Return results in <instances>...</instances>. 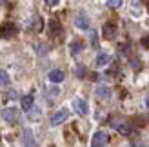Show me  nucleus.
Returning <instances> with one entry per match:
<instances>
[{
  "mask_svg": "<svg viewBox=\"0 0 149 147\" xmlns=\"http://www.w3.org/2000/svg\"><path fill=\"white\" fill-rule=\"evenodd\" d=\"M96 96H98L100 100H109L111 98V89L106 85H100V87H96Z\"/></svg>",
  "mask_w": 149,
  "mask_h": 147,
  "instance_id": "obj_10",
  "label": "nucleus"
},
{
  "mask_svg": "<svg viewBox=\"0 0 149 147\" xmlns=\"http://www.w3.org/2000/svg\"><path fill=\"white\" fill-rule=\"evenodd\" d=\"M69 49H71V53H73V55H78L80 51L84 49V44H82V42H73Z\"/></svg>",
  "mask_w": 149,
  "mask_h": 147,
  "instance_id": "obj_14",
  "label": "nucleus"
},
{
  "mask_svg": "<svg viewBox=\"0 0 149 147\" xmlns=\"http://www.w3.org/2000/svg\"><path fill=\"white\" fill-rule=\"evenodd\" d=\"M74 26L78 29H87L89 27V18H87V15L84 11L77 13V17H74Z\"/></svg>",
  "mask_w": 149,
  "mask_h": 147,
  "instance_id": "obj_6",
  "label": "nucleus"
},
{
  "mask_svg": "<svg viewBox=\"0 0 149 147\" xmlns=\"http://www.w3.org/2000/svg\"><path fill=\"white\" fill-rule=\"evenodd\" d=\"M33 104H35V98H33V94H27V96H22V109L27 113L29 109L33 107Z\"/></svg>",
  "mask_w": 149,
  "mask_h": 147,
  "instance_id": "obj_12",
  "label": "nucleus"
},
{
  "mask_svg": "<svg viewBox=\"0 0 149 147\" xmlns=\"http://www.w3.org/2000/svg\"><path fill=\"white\" fill-rule=\"evenodd\" d=\"M102 33H104V38L106 40H113L116 36V26L113 24V22H106L102 27Z\"/></svg>",
  "mask_w": 149,
  "mask_h": 147,
  "instance_id": "obj_4",
  "label": "nucleus"
},
{
  "mask_svg": "<svg viewBox=\"0 0 149 147\" xmlns=\"http://www.w3.org/2000/svg\"><path fill=\"white\" fill-rule=\"evenodd\" d=\"M35 29H36V31H40V29H42V20H40V18H36V22H35Z\"/></svg>",
  "mask_w": 149,
  "mask_h": 147,
  "instance_id": "obj_22",
  "label": "nucleus"
},
{
  "mask_svg": "<svg viewBox=\"0 0 149 147\" xmlns=\"http://www.w3.org/2000/svg\"><path fill=\"white\" fill-rule=\"evenodd\" d=\"M84 73H86L84 67H78V69H77V75H78V76H84Z\"/></svg>",
  "mask_w": 149,
  "mask_h": 147,
  "instance_id": "obj_25",
  "label": "nucleus"
},
{
  "mask_svg": "<svg viewBox=\"0 0 149 147\" xmlns=\"http://www.w3.org/2000/svg\"><path fill=\"white\" fill-rule=\"evenodd\" d=\"M147 107H149V98H147Z\"/></svg>",
  "mask_w": 149,
  "mask_h": 147,
  "instance_id": "obj_27",
  "label": "nucleus"
},
{
  "mask_svg": "<svg viewBox=\"0 0 149 147\" xmlns=\"http://www.w3.org/2000/svg\"><path fill=\"white\" fill-rule=\"evenodd\" d=\"M73 109L77 111L80 116H86L89 113V107H87V102L82 100V98H74L73 100Z\"/></svg>",
  "mask_w": 149,
  "mask_h": 147,
  "instance_id": "obj_3",
  "label": "nucleus"
},
{
  "mask_svg": "<svg viewBox=\"0 0 149 147\" xmlns=\"http://www.w3.org/2000/svg\"><path fill=\"white\" fill-rule=\"evenodd\" d=\"M7 98H9V100H15V98H17V91H13V89H11L9 93L6 94V100H7Z\"/></svg>",
  "mask_w": 149,
  "mask_h": 147,
  "instance_id": "obj_19",
  "label": "nucleus"
},
{
  "mask_svg": "<svg viewBox=\"0 0 149 147\" xmlns=\"http://www.w3.org/2000/svg\"><path fill=\"white\" fill-rule=\"evenodd\" d=\"M0 84H2V85H7V84H9V76H7L6 71H0Z\"/></svg>",
  "mask_w": 149,
  "mask_h": 147,
  "instance_id": "obj_17",
  "label": "nucleus"
},
{
  "mask_svg": "<svg viewBox=\"0 0 149 147\" xmlns=\"http://www.w3.org/2000/svg\"><path fill=\"white\" fill-rule=\"evenodd\" d=\"M36 49H38V55H46L47 53V46H44V44H42V46H36Z\"/></svg>",
  "mask_w": 149,
  "mask_h": 147,
  "instance_id": "obj_20",
  "label": "nucleus"
},
{
  "mask_svg": "<svg viewBox=\"0 0 149 147\" xmlns=\"http://www.w3.org/2000/svg\"><path fill=\"white\" fill-rule=\"evenodd\" d=\"M2 118L7 120V123H17V122H18V111H17V109H13V107L4 109Z\"/></svg>",
  "mask_w": 149,
  "mask_h": 147,
  "instance_id": "obj_7",
  "label": "nucleus"
},
{
  "mask_svg": "<svg viewBox=\"0 0 149 147\" xmlns=\"http://www.w3.org/2000/svg\"><path fill=\"white\" fill-rule=\"evenodd\" d=\"M68 116H69V109H65V107L58 109V111L51 116V126H60L62 122L68 120Z\"/></svg>",
  "mask_w": 149,
  "mask_h": 147,
  "instance_id": "obj_2",
  "label": "nucleus"
},
{
  "mask_svg": "<svg viewBox=\"0 0 149 147\" xmlns=\"http://www.w3.org/2000/svg\"><path fill=\"white\" fill-rule=\"evenodd\" d=\"M131 64H133V69H140V60H136V58H133V60H131Z\"/></svg>",
  "mask_w": 149,
  "mask_h": 147,
  "instance_id": "obj_21",
  "label": "nucleus"
},
{
  "mask_svg": "<svg viewBox=\"0 0 149 147\" xmlns=\"http://www.w3.org/2000/svg\"><path fill=\"white\" fill-rule=\"evenodd\" d=\"M46 4H47V6H56L58 0H46Z\"/></svg>",
  "mask_w": 149,
  "mask_h": 147,
  "instance_id": "obj_24",
  "label": "nucleus"
},
{
  "mask_svg": "<svg viewBox=\"0 0 149 147\" xmlns=\"http://www.w3.org/2000/svg\"><path fill=\"white\" fill-rule=\"evenodd\" d=\"M64 71H60V69H53V71H49V80L53 84H60V82H64Z\"/></svg>",
  "mask_w": 149,
  "mask_h": 147,
  "instance_id": "obj_9",
  "label": "nucleus"
},
{
  "mask_svg": "<svg viewBox=\"0 0 149 147\" xmlns=\"http://www.w3.org/2000/svg\"><path fill=\"white\" fill-rule=\"evenodd\" d=\"M49 93H51V96H56V94H58V93H60V91H58V89H56V87H53V89H49Z\"/></svg>",
  "mask_w": 149,
  "mask_h": 147,
  "instance_id": "obj_23",
  "label": "nucleus"
},
{
  "mask_svg": "<svg viewBox=\"0 0 149 147\" xmlns=\"http://www.w3.org/2000/svg\"><path fill=\"white\" fill-rule=\"evenodd\" d=\"M111 126H113L120 135H129V133H131L129 123H125V122H122V120H113V123H111Z\"/></svg>",
  "mask_w": 149,
  "mask_h": 147,
  "instance_id": "obj_8",
  "label": "nucleus"
},
{
  "mask_svg": "<svg viewBox=\"0 0 149 147\" xmlns=\"http://www.w3.org/2000/svg\"><path fill=\"white\" fill-rule=\"evenodd\" d=\"M49 33H51V35L60 33V24H58L56 20H51V22H49Z\"/></svg>",
  "mask_w": 149,
  "mask_h": 147,
  "instance_id": "obj_15",
  "label": "nucleus"
},
{
  "mask_svg": "<svg viewBox=\"0 0 149 147\" xmlns=\"http://www.w3.org/2000/svg\"><path fill=\"white\" fill-rule=\"evenodd\" d=\"M24 144H26V145H35V144H36V142L33 140L31 129H24Z\"/></svg>",
  "mask_w": 149,
  "mask_h": 147,
  "instance_id": "obj_13",
  "label": "nucleus"
},
{
  "mask_svg": "<svg viewBox=\"0 0 149 147\" xmlns=\"http://www.w3.org/2000/svg\"><path fill=\"white\" fill-rule=\"evenodd\" d=\"M109 9H116V7H120L122 6V0H107V4H106Z\"/></svg>",
  "mask_w": 149,
  "mask_h": 147,
  "instance_id": "obj_16",
  "label": "nucleus"
},
{
  "mask_svg": "<svg viewBox=\"0 0 149 147\" xmlns=\"http://www.w3.org/2000/svg\"><path fill=\"white\" fill-rule=\"evenodd\" d=\"M142 44H144V46H147V47H149V38H144V40H142Z\"/></svg>",
  "mask_w": 149,
  "mask_h": 147,
  "instance_id": "obj_26",
  "label": "nucleus"
},
{
  "mask_svg": "<svg viewBox=\"0 0 149 147\" xmlns=\"http://www.w3.org/2000/svg\"><path fill=\"white\" fill-rule=\"evenodd\" d=\"M147 7H149V0H147Z\"/></svg>",
  "mask_w": 149,
  "mask_h": 147,
  "instance_id": "obj_28",
  "label": "nucleus"
},
{
  "mask_svg": "<svg viewBox=\"0 0 149 147\" xmlns=\"http://www.w3.org/2000/svg\"><path fill=\"white\" fill-rule=\"evenodd\" d=\"M35 109H36V107H35ZM27 113H29V118H31V120H36V118H40V111H38V109H36V111H33V107H31V109H29Z\"/></svg>",
  "mask_w": 149,
  "mask_h": 147,
  "instance_id": "obj_18",
  "label": "nucleus"
},
{
  "mask_svg": "<svg viewBox=\"0 0 149 147\" xmlns=\"http://www.w3.org/2000/svg\"><path fill=\"white\" fill-rule=\"evenodd\" d=\"M109 142V138L107 135L104 133V131H98V133H95L93 135V140H91V145L93 147H100V145H106Z\"/></svg>",
  "mask_w": 149,
  "mask_h": 147,
  "instance_id": "obj_5",
  "label": "nucleus"
},
{
  "mask_svg": "<svg viewBox=\"0 0 149 147\" xmlns=\"http://www.w3.org/2000/svg\"><path fill=\"white\" fill-rule=\"evenodd\" d=\"M109 62H111V56L107 53H98V56H96V67H106Z\"/></svg>",
  "mask_w": 149,
  "mask_h": 147,
  "instance_id": "obj_11",
  "label": "nucleus"
},
{
  "mask_svg": "<svg viewBox=\"0 0 149 147\" xmlns=\"http://www.w3.org/2000/svg\"><path fill=\"white\" fill-rule=\"evenodd\" d=\"M17 33H18V27L13 22H7V24L0 27V36L2 38H13V36H17Z\"/></svg>",
  "mask_w": 149,
  "mask_h": 147,
  "instance_id": "obj_1",
  "label": "nucleus"
}]
</instances>
